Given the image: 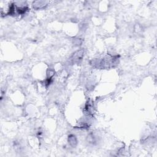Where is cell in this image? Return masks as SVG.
<instances>
[{
  "mask_svg": "<svg viewBox=\"0 0 157 157\" xmlns=\"http://www.w3.org/2000/svg\"><path fill=\"white\" fill-rule=\"evenodd\" d=\"M83 56H84V50H80L77 51L73 54L71 58V60L73 63H78L82 60V58H83Z\"/></svg>",
  "mask_w": 157,
  "mask_h": 157,
  "instance_id": "2",
  "label": "cell"
},
{
  "mask_svg": "<svg viewBox=\"0 0 157 157\" xmlns=\"http://www.w3.org/2000/svg\"><path fill=\"white\" fill-rule=\"evenodd\" d=\"M118 60L117 56H106L103 58L101 61L98 62L96 65L100 68H113L117 65V61Z\"/></svg>",
  "mask_w": 157,
  "mask_h": 157,
  "instance_id": "1",
  "label": "cell"
},
{
  "mask_svg": "<svg viewBox=\"0 0 157 157\" xmlns=\"http://www.w3.org/2000/svg\"><path fill=\"white\" fill-rule=\"evenodd\" d=\"M68 142L72 146V147H75L76 145H77V139L76 138L75 136L72 135V134H71V135L69 136L68 137Z\"/></svg>",
  "mask_w": 157,
  "mask_h": 157,
  "instance_id": "4",
  "label": "cell"
},
{
  "mask_svg": "<svg viewBox=\"0 0 157 157\" xmlns=\"http://www.w3.org/2000/svg\"><path fill=\"white\" fill-rule=\"evenodd\" d=\"M47 5V2L44 1H36L33 3V6L35 9H40L46 7Z\"/></svg>",
  "mask_w": 157,
  "mask_h": 157,
  "instance_id": "3",
  "label": "cell"
}]
</instances>
